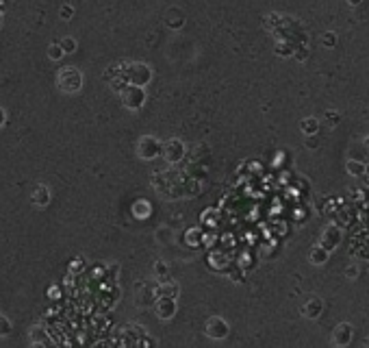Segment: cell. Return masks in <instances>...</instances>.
<instances>
[{
    "label": "cell",
    "mask_w": 369,
    "mask_h": 348,
    "mask_svg": "<svg viewBox=\"0 0 369 348\" xmlns=\"http://www.w3.org/2000/svg\"><path fill=\"white\" fill-rule=\"evenodd\" d=\"M59 83L65 91H76L81 87V74L74 68H63L61 74H59Z\"/></svg>",
    "instance_id": "obj_1"
},
{
    "label": "cell",
    "mask_w": 369,
    "mask_h": 348,
    "mask_svg": "<svg viewBox=\"0 0 369 348\" xmlns=\"http://www.w3.org/2000/svg\"><path fill=\"white\" fill-rule=\"evenodd\" d=\"M352 340V326L350 324H339L337 329L332 331V344L337 346H348Z\"/></svg>",
    "instance_id": "obj_2"
},
{
    "label": "cell",
    "mask_w": 369,
    "mask_h": 348,
    "mask_svg": "<svg viewBox=\"0 0 369 348\" xmlns=\"http://www.w3.org/2000/svg\"><path fill=\"white\" fill-rule=\"evenodd\" d=\"M339 239H341L339 228H337V226H330L328 231L324 233V237H322V242H324L322 246H326V248L330 250V248H334V246H337V244H339Z\"/></svg>",
    "instance_id": "obj_3"
},
{
    "label": "cell",
    "mask_w": 369,
    "mask_h": 348,
    "mask_svg": "<svg viewBox=\"0 0 369 348\" xmlns=\"http://www.w3.org/2000/svg\"><path fill=\"white\" fill-rule=\"evenodd\" d=\"M226 333H228V326H226L219 318H213L211 322H208V335H213V337H224Z\"/></svg>",
    "instance_id": "obj_4"
},
{
    "label": "cell",
    "mask_w": 369,
    "mask_h": 348,
    "mask_svg": "<svg viewBox=\"0 0 369 348\" xmlns=\"http://www.w3.org/2000/svg\"><path fill=\"white\" fill-rule=\"evenodd\" d=\"M319 311H322V301H317V298L304 307V315H308V318H317Z\"/></svg>",
    "instance_id": "obj_5"
},
{
    "label": "cell",
    "mask_w": 369,
    "mask_h": 348,
    "mask_svg": "<svg viewBox=\"0 0 369 348\" xmlns=\"http://www.w3.org/2000/svg\"><path fill=\"white\" fill-rule=\"evenodd\" d=\"M326 259H328V253L324 250V246H319V248H315L311 253V261H313V263H324Z\"/></svg>",
    "instance_id": "obj_6"
},
{
    "label": "cell",
    "mask_w": 369,
    "mask_h": 348,
    "mask_svg": "<svg viewBox=\"0 0 369 348\" xmlns=\"http://www.w3.org/2000/svg\"><path fill=\"white\" fill-rule=\"evenodd\" d=\"M317 129H319V124L315 118H306L304 122H302V130H304V133H315Z\"/></svg>",
    "instance_id": "obj_7"
},
{
    "label": "cell",
    "mask_w": 369,
    "mask_h": 348,
    "mask_svg": "<svg viewBox=\"0 0 369 348\" xmlns=\"http://www.w3.org/2000/svg\"><path fill=\"white\" fill-rule=\"evenodd\" d=\"M348 172L352 176H359V174L365 172V166H363V163H356V161H348Z\"/></svg>",
    "instance_id": "obj_8"
},
{
    "label": "cell",
    "mask_w": 369,
    "mask_h": 348,
    "mask_svg": "<svg viewBox=\"0 0 369 348\" xmlns=\"http://www.w3.org/2000/svg\"><path fill=\"white\" fill-rule=\"evenodd\" d=\"M61 54H63V50L59 46H50V48H48V57H50V59H59Z\"/></svg>",
    "instance_id": "obj_9"
},
{
    "label": "cell",
    "mask_w": 369,
    "mask_h": 348,
    "mask_svg": "<svg viewBox=\"0 0 369 348\" xmlns=\"http://www.w3.org/2000/svg\"><path fill=\"white\" fill-rule=\"evenodd\" d=\"M76 48V42L74 40H65L63 42V50H74Z\"/></svg>",
    "instance_id": "obj_10"
},
{
    "label": "cell",
    "mask_w": 369,
    "mask_h": 348,
    "mask_svg": "<svg viewBox=\"0 0 369 348\" xmlns=\"http://www.w3.org/2000/svg\"><path fill=\"white\" fill-rule=\"evenodd\" d=\"M348 2L352 4V7H356V4H359V2H361V0H348Z\"/></svg>",
    "instance_id": "obj_11"
},
{
    "label": "cell",
    "mask_w": 369,
    "mask_h": 348,
    "mask_svg": "<svg viewBox=\"0 0 369 348\" xmlns=\"http://www.w3.org/2000/svg\"><path fill=\"white\" fill-rule=\"evenodd\" d=\"M2 124H4V113L0 111V127H2Z\"/></svg>",
    "instance_id": "obj_12"
},
{
    "label": "cell",
    "mask_w": 369,
    "mask_h": 348,
    "mask_svg": "<svg viewBox=\"0 0 369 348\" xmlns=\"http://www.w3.org/2000/svg\"><path fill=\"white\" fill-rule=\"evenodd\" d=\"M363 344H365V346H369V337H367V340H365V342H363Z\"/></svg>",
    "instance_id": "obj_13"
}]
</instances>
